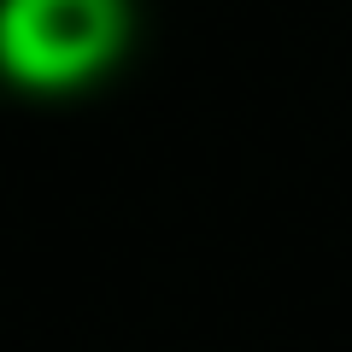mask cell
Segmentation results:
<instances>
[{
    "label": "cell",
    "mask_w": 352,
    "mask_h": 352,
    "mask_svg": "<svg viewBox=\"0 0 352 352\" xmlns=\"http://www.w3.org/2000/svg\"><path fill=\"white\" fill-rule=\"evenodd\" d=\"M118 47H124V0H0V71L12 82H82Z\"/></svg>",
    "instance_id": "obj_1"
}]
</instances>
